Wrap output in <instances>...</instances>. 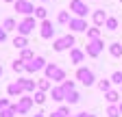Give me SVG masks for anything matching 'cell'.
<instances>
[{"label":"cell","mask_w":122,"mask_h":117,"mask_svg":"<svg viewBox=\"0 0 122 117\" xmlns=\"http://www.w3.org/2000/svg\"><path fill=\"white\" fill-rule=\"evenodd\" d=\"M107 115H109V117H120L122 113H120V108H118L116 104H109V108H107Z\"/></svg>","instance_id":"30"},{"label":"cell","mask_w":122,"mask_h":117,"mask_svg":"<svg viewBox=\"0 0 122 117\" xmlns=\"http://www.w3.org/2000/svg\"><path fill=\"white\" fill-rule=\"evenodd\" d=\"M13 46H15V48H18V50H24V48L28 46V41H26V37H22V35H18V37H15V39H13Z\"/></svg>","instance_id":"20"},{"label":"cell","mask_w":122,"mask_h":117,"mask_svg":"<svg viewBox=\"0 0 122 117\" xmlns=\"http://www.w3.org/2000/svg\"><path fill=\"white\" fill-rule=\"evenodd\" d=\"M92 20H94V26H96V28H98V26H105V22H107V13H105V9H98V11H94Z\"/></svg>","instance_id":"12"},{"label":"cell","mask_w":122,"mask_h":117,"mask_svg":"<svg viewBox=\"0 0 122 117\" xmlns=\"http://www.w3.org/2000/svg\"><path fill=\"white\" fill-rule=\"evenodd\" d=\"M83 58H85V52H83V50H79V48H72V50H70V61H72V63L79 65V63H83Z\"/></svg>","instance_id":"14"},{"label":"cell","mask_w":122,"mask_h":117,"mask_svg":"<svg viewBox=\"0 0 122 117\" xmlns=\"http://www.w3.org/2000/svg\"><path fill=\"white\" fill-rule=\"evenodd\" d=\"M120 2H122V0H120Z\"/></svg>","instance_id":"44"},{"label":"cell","mask_w":122,"mask_h":117,"mask_svg":"<svg viewBox=\"0 0 122 117\" xmlns=\"http://www.w3.org/2000/svg\"><path fill=\"white\" fill-rule=\"evenodd\" d=\"M46 65V58L44 56H35L33 61H28V63H24V72H28V74H33V72H39V69H44Z\"/></svg>","instance_id":"8"},{"label":"cell","mask_w":122,"mask_h":117,"mask_svg":"<svg viewBox=\"0 0 122 117\" xmlns=\"http://www.w3.org/2000/svg\"><path fill=\"white\" fill-rule=\"evenodd\" d=\"M7 41V33H5V28L0 26V43H5Z\"/></svg>","instance_id":"37"},{"label":"cell","mask_w":122,"mask_h":117,"mask_svg":"<svg viewBox=\"0 0 122 117\" xmlns=\"http://www.w3.org/2000/svg\"><path fill=\"white\" fill-rule=\"evenodd\" d=\"M13 7H15V11H18V13H22V15H26V18H30V15L35 13V7L30 4V0H15Z\"/></svg>","instance_id":"5"},{"label":"cell","mask_w":122,"mask_h":117,"mask_svg":"<svg viewBox=\"0 0 122 117\" xmlns=\"http://www.w3.org/2000/svg\"><path fill=\"white\" fill-rule=\"evenodd\" d=\"M70 11L74 13L76 18H81V20H85V15L89 13V9H87V4L83 2V0H72V2H70Z\"/></svg>","instance_id":"6"},{"label":"cell","mask_w":122,"mask_h":117,"mask_svg":"<svg viewBox=\"0 0 122 117\" xmlns=\"http://www.w3.org/2000/svg\"><path fill=\"white\" fill-rule=\"evenodd\" d=\"M118 108H120V113H122V102H120V104H118Z\"/></svg>","instance_id":"40"},{"label":"cell","mask_w":122,"mask_h":117,"mask_svg":"<svg viewBox=\"0 0 122 117\" xmlns=\"http://www.w3.org/2000/svg\"><path fill=\"white\" fill-rule=\"evenodd\" d=\"M61 89H63V93L74 91V80H63V82H61Z\"/></svg>","instance_id":"28"},{"label":"cell","mask_w":122,"mask_h":117,"mask_svg":"<svg viewBox=\"0 0 122 117\" xmlns=\"http://www.w3.org/2000/svg\"><path fill=\"white\" fill-rule=\"evenodd\" d=\"M33 117H44V113H37V115H33Z\"/></svg>","instance_id":"39"},{"label":"cell","mask_w":122,"mask_h":117,"mask_svg":"<svg viewBox=\"0 0 122 117\" xmlns=\"http://www.w3.org/2000/svg\"><path fill=\"white\" fill-rule=\"evenodd\" d=\"M105 28H107L109 33L118 31V18H107V22H105Z\"/></svg>","instance_id":"21"},{"label":"cell","mask_w":122,"mask_h":117,"mask_svg":"<svg viewBox=\"0 0 122 117\" xmlns=\"http://www.w3.org/2000/svg\"><path fill=\"white\" fill-rule=\"evenodd\" d=\"M98 89L105 91V93H107V91H111V80H100V82H98Z\"/></svg>","instance_id":"31"},{"label":"cell","mask_w":122,"mask_h":117,"mask_svg":"<svg viewBox=\"0 0 122 117\" xmlns=\"http://www.w3.org/2000/svg\"><path fill=\"white\" fill-rule=\"evenodd\" d=\"M76 80H81L85 87H92L96 82V76H94V72L87 69V67H79L76 69Z\"/></svg>","instance_id":"3"},{"label":"cell","mask_w":122,"mask_h":117,"mask_svg":"<svg viewBox=\"0 0 122 117\" xmlns=\"http://www.w3.org/2000/svg\"><path fill=\"white\" fill-rule=\"evenodd\" d=\"M2 28H5V33H9V31H15V28H18V24H15L13 18H7V20L2 22Z\"/></svg>","instance_id":"23"},{"label":"cell","mask_w":122,"mask_h":117,"mask_svg":"<svg viewBox=\"0 0 122 117\" xmlns=\"http://www.w3.org/2000/svg\"><path fill=\"white\" fill-rule=\"evenodd\" d=\"M33 102H37V104H44V102H46V93H41V91H37V93L33 95Z\"/></svg>","instance_id":"34"},{"label":"cell","mask_w":122,"mask_h":117,"mask_svg":"<svg viewBox=\"0 0 122 117\" xmlns=\"http://www.w3.org/2000/svg\"><path fill=\"white\" fill-rule=\"evenodd\" d=\"M11 104H9V100L7 98H0V111H5V108H9Z\"/></svg>","instance_id":"36"},{"label":"cell","mask_w":122,"mask_h":117,"mask_svg":"<svg viewBox=\"0 0 122 117\" xmlns=\"http://www.w3.org/2000/svg\"><path fill=\"white\" fill-rule=\"evenodd\" d=\"M109 80H111L113 85H122V72H113Z\"/></svg>","instance_id":"33"},{"label":"cell","mask_w":122,"mask_h":117,"mask_svg":"<svg viewBox=\"0 0 122 117\" xmlns=\"http://www.w3.org/2000/svg\"><path fill=\"white\" fill-rule=\"evenodd\" d=\"M70 28L74 33H83V31H87V22L81 20V18H72L70 20Z\"/></svg>","instance_id":"11"},{"label":"cell","mask_w":122,"mask_h":117,"mask_svg":"<svg viewBox=\"0 0 122 117\" xmlns=\"http://www.w3.org/2000/svg\"><path fill=\"white\" fill-rule=\"evenodd\" d=\"M0 76H2V65H0Z\"/></svg>","instance_id":"42"},{"label":"cell","mask_w":122,"mask_h":117,"mask_svg":"<svg viewBox=\"0 0 122 117\" xmlns=\"http://www.w3.org/2000/svg\"><path fill=\"white\" fill-rule=\"evenodd\" d=\"M37 89H39L41 93H46V91L52 89V82H50L48 78H41V80H37Z\"/></svg>","instance_id":"17"},{"label":"cell","mask_w":122,"mask_h":117,"mask_svg":"<svg viewBox=\"0 0 122 117\" xmlns=\"http://www.w3.org/2000/svg\"><path fill=\"white\" fill-rule=\"evenodd\" d=\"M18 113H15V106L11 104L9 108H5V111H0V117H15Z\"/></svg>","instance_id":"29"},{"label":"cell","mask_w":122,"mask_h":117,"mask_svg":"<svg viewBox=\"0 0 122 117\" xmlns=\"http://www.w3.org/2000/svg\"><path fill=\"white\" fill-rule=\"evenodd\" d=\"M33 58H35L33 50H28V48H24V50L20 52V61H22V63H28V61H33Z\"/></svg>","instance_id":"19"},{"label":"cell","mask_w":122,"mask_h":117,"mask_svg":"<svg viewBox=\"0 0 122 117\" xmlns=\"http://www.w3.org/2000/svg\"><path fill=\"white\" fill-rule=\"evenodd\" d=\"M79 117H96V115H92V113H79Z\"/></svg>","instance_id":"38"},{"label":"cell","mask_w":122,"mask_h":117,"mask_svg":"<svg viewBox=\"0 0 122 117\" xmlns=\"http://www.w3.org/2000/svg\"><path fill=\"white\" fill-rule=\"evenodd\" d=\"M18 80H20V85H22L24 91H35V85H37L35 80H28V78H18Z\"/></svg>","instance_id":"18"},{"label":"cell","mask_w":122,"mask_h":117,"mask_svg":"<svg viewBox=\"0 0 122 117\" xmlns=\"http://www.w3.org/2000/svg\"><path fill=\"white\" fill-rule=\"evenodd\" d=\"M70 117H79V115H70Z\"/></svg>","instance_id":"43"},{"label":"cell","mask_w":122,"mask_h":117,"mask_svg":"<svg viewBox=\"0 0 122 117\" xmlns=\"http://www.w3.org/2000/svg\"><path fill=\"white\" fill-rule=\"evenodd\" d=\"M52 48L57 50V52H63V50H72L74 48V35H63V37H57L55 41H52Z\"/></svg>","instance_id":"2"},{"label":"cell","mask_w":122,"mask_h":117,"mask_svg":"<svg viewBox=\"0 0 122 117\" xmlns=\"http://www.w3.org/2000/svg\"><path fill=\"white\" fill-rule=\"evenodd\" d=\"M102 50H105V41L102 39H92V41H87V46H85V52L92 58H96Z\"/></svg>","instance_id":"4"},{"label":"cell","mask_w":122,"mask_h":117,"mask_svg":"<svg viewBox=\"0 0 122 117\" xmlns=\"http://www.w3.org/2000/svg\"><path fill=\"white\" fill-rule=\"evenodd\" d=\"M105 98H107V102H109V104H116V102H120V93L113 91V89H111V91H107Z\"/></svg>","instance_id":"22"},{"label":"cell","mask_w":122,"mask_h":117,"mask_svg":"<svg viewBox=\"0 0 122 117\" xmlns=\"http://www.w3.org/2000/svg\"><path fill=\"white\" fill-rule=\"evenodd\" d=\"M50 98L55 102H61V100H66V93H63L61 87H52V89H50Z\"/></svg>","instance_id":"15"},{"label":"cell","mask_w":122,"mask_h":117,"mask_svg":"<svg viewBox=\"0 0 122 117\" xmlns=\"http://www.w3.org/2000/svg\"><path fill=\"white\" fill-rule=\"evenodd\" d=\"M33 104H35L33 98H20L18 104H13V106H15V113H18V115H26L30 108H33Z\"/></svg>","instance_id":"9"},{"label":"cell","mask_w":122,"mask_h":117,"mask_svg":"<svg viewBox=\"0 0 122 117\" xmlns=\"http://www.w3.org/2000/svg\"><path fill=\"white\" fill-rule=\"evenodd\" d=\"M44 72H46V78H48V80H55V82H63L66 80V72L61 69L59 65H55V63H48L44 67Z\"/></svg>","instance_id":"1"},{"label":"cell","mask_w":122,"mask_h":117,"mask_svg":"<svg viewBox=\"0 0 122 117\" xmlns=\"http://www.w3.org/2000/svg\"><path fill=\"white\" fill-rule=\"evenodd\" d=\"M7 93H9L11 98H18V95H22V93H24V89H22V85H20V80H15V82H11V85L7 87Z\"/></svg>","instance_id":"13"},{"label":"cell","mask_w":122,"mask_h":117,"mask_svg":"<svg viewBox=\"0 0 122 117\" xmlns=\"http://www.w3.org/2000/svg\"><path fill=\"white\" fill-rule=\"evenodd\" d=\"M39 35H41V39H50V37L55 35V26H52L50 20H44V22H41V31H39Z\"/></svg>","instance_id":"10"},{"label":"cell","mask_w":122,"mask_h":117,"mask_svg":"<svg viewBox=\"0 0 122 117\" xmlns=\"http://www.w3.org/2000/svg\"><path fill=\"white\" fill-rule=\"evenodd\" d=\"M79 100H81L79 91H70V93H66V102H68V104H76Z\"/></svg>","instance_id":"24"},{"label":"cell","mask_w":122,"mask_h":117,"mask_svg":"<svg viewBox=\"0 0 122 117\" xmlns=\"http://www.w3.org/2000/svg\"><path fill=\"white\" fill-rule=\"evenodd\" d=\"M35 31V18L30 15V18H24L20 24H18V33L22 35V37H26V35H30Z\"/></svg>","instance_id":"7"},{"label":"cell","mask_w":122,"mask_h":117,"mask_svg":"<svg viewBox=\"0 0 122 117\" xmlns=\"http://www.w3.org/2000/svg\"><path fill=\"white\" fill-rule=\"evenodd\" d=\"M46 15H48V11H46L44 7H37V9H35V18H39L41 22L46 20Z\"/></svg>","instance_id":"32"},{"label":"cell","mask_w":122,"mask_h":117,"mask_svg":"<svg viewBox=\"0 0 122 117\" xmlns=\"http://www.w3.org/2000/svg\"><path fill=\"white\" fill-rule=\"evenodd\" d=\"M70 20H72V18H70L68 11H61L59 15H57V22H59V24H70Z\"/></svg>","instance_id":"27"},{"label":"cell","mask_w":122,"mask_h":117,"mask_svg":"<svg viewBox=\"0 0 122 117\" xmlns=\"http://www.w3.org/2000/svg\"><path fill=\"white\" fill-rule=\"evenodd\" d=\"M13 72H18V74H20V72H24V63L20 61V58H18V61L13 63Z\"/></svg>","instance_id":"35"},{"label":"cell","mask_w":122,"mask_h":117,"mask_svg":"<svg viewBox=\"0 0 122 117\" xmlns=\"http://www.w3.org/2000/svg\"><path fill=\"white\" fill-rule=\"evenodd\" d=\"M87 39H89V41H92V39H100V28H96V26L87 28Z\"/></svg>","instance_id":"26"},{"label":"cell","mask_w":122,"mask_h":117,"mask_svg":"<svg viewBox=\"0 0 122 117\" xmlns=\"http://www.w3.org/2000/svg\"><path fill=\"white\" fill-rule=\"evenodd\" d=\"M2 2H15V0H2Z\"/></svg>","instance_id":"41"},{"label":"cell","mask_w":122,"mask_h":117,"mask_svg":"<svg viewBox=\"0 0 122 117\" xmlns=\"http://www.w3.org/2000/svg\"><path fill=\"white\" fill-rule=\"evenodd\" d=\"M109 54H111V56H116V58H120V56H122V43L113 41L111 46H109Z\"/></svg>","instance_id":"16"},{"label":"cell","mask_w":122,"mask_h":117,"mask_svg":"<svg viewBox=\"0 0 122 117\" xmlns=\"http://www.w3.org/2000/svg\"><path fill=\"white\" fill-rule=\"evenodd\" d=\"M50 117H70V106H61V108H57Z\"/></svg>","instance_id":"25"}]
</instances>
